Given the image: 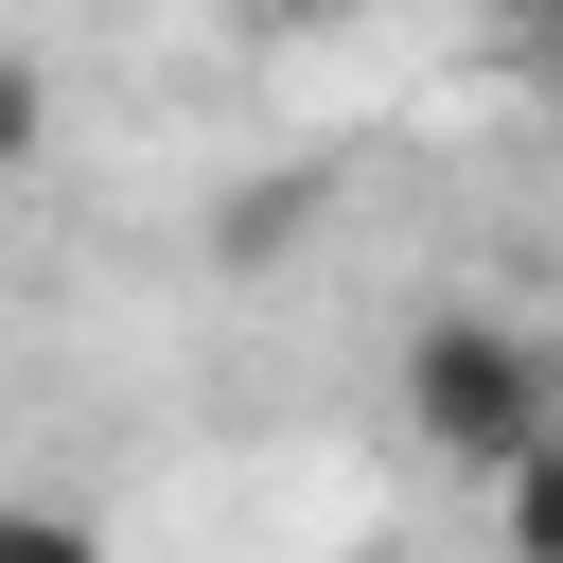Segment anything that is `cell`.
Listing matches in <instances>:
<instances>
[{"label":"cell","mask_w":563,"mask_h":563,"mask_svg":"<svg viewBox=\"0 0 563 563\" xmlns=\"http://www.w3.org/2000/svg\"><path fill=\"white\" fill-rule=\"evenodd\" d=\"M229 18H246V35H299V18H334V0H229Z\"/></svg>","instance_id":"cell-5"},{"label":"cell","mask_w":563,"mask_h":563,"mask_svg":"<svg viewBox=\"0 0 563 563\" xmlns=\"http://www.w3.org/2000/svg\"><path fill=\"white\" fill-rule=\"evenodd\" d=\"M18 158H53V70H35V53H0V176H18Z\"/></svg>","instance_id":"cell-4"},{"label":"cell","mask_w":563,"mask_h":563,"mask_svg":"<svg viewBox=\"0 0 563 563\" xmlns=\"http://www.w3.org/2000/svg\"><path fill=\"white\" fill-rule=\"evenodd\" d=\"M493 18H545V0H493Z\"/></svg>","instance_id":"cell-7"},{"label":"cell","mask_w":563,"mask_h":563,"mask_svg":"<svg viewBox=\"0 0 563 563\" xmlns=\"http://www.w3.org/2000/svg\"><path fill=\"white\" fill-rule=\"evenodd\" d=\"M0 563H106V528L53 510V493H0Z\"/></svg>","instance_id":"cell-3"},{"label":"cell","mask_w":563,"mask_h":563,"mask_svg":"<svg viewBox=\"0 0 563 563\" xmlns=\"http://www.w3.org/2000/svg\"><path fill=\"white\" fill-rule=\"evenodd\" d=\"M493 545H510V563H563V422H545L528 457H493Z\"/></svg>","instance_id":"cell-2"},{"label":"cell","mask_w":563,"mask_h":563,"mask_svg":"<svg viewBox=\"0 0 563 563\" xmlns=\"http://www.w3.org/2000/svg\"><path fill=\"white\" fill-rule=\"evenodd\" d=\"M528 35H545V70H563V0H545V18H528Z\"/></svg>","instance_id":"cell-6"},{"label":"cell","mask_w":563,"mask_h":563,"mask_svg":"<svg viewBox=\"0 0 563 563\" xmlns=\"http://www.w3.org/2000/svg\"><path fill=\"white\" fill-rule=\"evenodd\" d=\"M387 405H405V440H422V457L493 475V457H528V440L563 422V352H545L510 299H422V317H405V352H387Z\"/></svg>","instance_id":"cell-1"}]
</instances>
